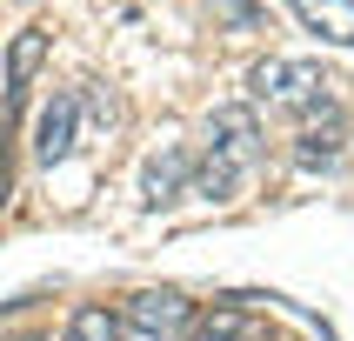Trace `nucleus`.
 Returning a JSON list of instances; mask_svg holds the SVG:
<instances>
[{
  "label": "nucleus",
  "instance_id": "f257e3e1",
  "mask_svg": "<svg viewBox=\"0 0 354 341\" xmlns=\"http://www.w3.org/2000/svg\"><path fill=\"white\" fill-rule=\"evenodd\" d=\"M261 154H268V134H261L254 100L214 107V114H207V140H201V154H194V194L234 201V187L261 167Z\"/></svg>",
  "mask_w": 354,
  "mask_h": 341
},
{
  "label": "nucleus",
  "instance_id": "f03ea898",
  "mask_svg": "<svg viewBox=\"0 0 354 341\" xmlns=\"http://www.w3.org/2000/svg\"><path fill=\"white\" fill-rule=\"evenodd\" d=\"M328 67L321 60H254L248 67V94L268 100V107H295V114H315L328 107Z\"/></svg>",
  "mask_w": 354,
  "mask_h": 341
},
{
  "label": "nucleus",
  "instance_id": "7ed1b4c3",
  "mask_svg": "<svg viewBox=\"0 0 354 341\" xmlns=\"http://www.w3.org/2000/svg\"><path fill=\"white\" fill-rule=\"evenodd\" d=\"M187 328H194V301L174 295V288H140L120 308V335L134 341H180Z\"/></svg>",
  "mask_w": 354,
  "mask_h": 341
},
{
  "label": "nucleus",
  "instance_id": "20e7f679",
  "mask_svg": "<svg viewBox=\"0 0 354 341\" xmlns=\"http://www.w3.org/2000/svg\"><path fill=\"white\" fill-rule=\"evenodd\" d=\"M74 127H80V94H54L34 120V160L40 167H60L74 154Z\"/></svg>",
  "mask_w": 354,
  "mask_h": 341
},
{
  "label": "nucleus",
  "instance_id": "39448f33",
  "mask_svg": "<svg viewBox=\"0 0 354 341\" xmlns=\"http://www.w3.org/2000/svg\"><path fill=\"white\" fill-rule=\"evenodd\" d=\"M187 187H194V154H187V147H167V154H154L140 167V201H147V208H167V201H180Z\"/></svg>",
  "mask_w": 354,
  "mask_h": 341
},
{
  "label": "nucleus",
  "instance_id": "423d86ee",
  "mask_svg": "<svg viewBox=\"0 0 354 341\" xmlns=\"http://www.w3.org/2000/svg\"><path fill=\"white\" fill-rule=\"evenodd\" d=\"M47 47H54V34H47V27H20V34L7 40V100H20L27 87H34Z\"/></svg>",
  "mask_w": 354,
  "mask_h": 341
},
{
  "label": "nucleus",
  "instance_id": "0eeeda50",
  "mask_svg": "<svg viewBox=\"0 0 354 341\" xmlns=\"http://www.w3.org/2000/svg\"><path fill=\"white\" fill-rule=\"evenodd\" d=\"M341 140H348V120H341V107H328L321 120H308V127L295 134V160L301 167H335Z\"/></svg>",
  "mask_w": 354,
  "mask_h": 341
},
{
  "label": "nucleus",
  "instance_id": "6e6552de",
  "mask_svg": "<svg viewBox=\"0 0 354 341\" xmlns=\"http://www.w3.org/2000/svg\"><path fill=\"white\" fill-rule=\"evenodd\" d=\"M295 14L328 47H354V0H295Z\"/></svg>",
  "mask_w": 354,
  "mask_h": 341
},
{
  "label": "nucleus",
  "instance_id": "1a4fd4ad",
  "mask_svg": "<svg viewBox=\"0 0 354 341\" xmlns=\"http://www.w3.org/2000/svg\"><path fill=\"white\" fill-rule=\"evenodd\" d=\"M60 341H120V315H107V308L87 301V308L67 315V335H60Z\"/></svg>",
  "mask_w": 354,
  "mask_h": 341
},
{
  "label": "nucleus",
  "instance_id": "9d476101",
  "mask_svg": "<svg viewBox=\"0 0 354 341\" xmlns=\"http://www.w3.org/2000/svg\"><path fill=\"white\" fill-rule=\"evenodd\" d=\"M194 341H248V315L241 308H214L194 321Z\"/></svg>",
  "mask_w": 354,
  "mask_h": 341
},
{
  "label": "nucleus",
  "instance_id": "9b49d317",
  "mask_svg": "<svg viewBox=\"0 0 354 341\" xmlns=\"http://www.w3.org/2000/svg\"><path fill=\"white\" fill-rule=\"evenodd\" d=\"M207 7H214V14L227 20V27H241V34H254V27H268V14H261L254 0H207Z\"/></svg>",
  "mask_w": 354,
  "mask_h": 341
},
{
  "label": "nucleus",
  "instance_id": "f8f14e48",
  "mask_svg": "<svg viewBox=\"0 0 354 341\" xmlns=\"http://www.w3.org/2000/svg\"><path fill=\"white\" fill-rule=\"evenodd\" d=\"M80 107H87V120H94V127H114V100H107V87H100V80H80Z\"/></svg>",
  "mask_w": 354,
  "mask_h": 341
},
{
  "label": "nucleus",
  "instance_id": "ddd939ff",
  "mask_svg": "<svg viewBox=\"0 0 354 341\" xmlns=\"http://www.w3.org/2000/svg\"><path fill=\"white\" fill-rule=\"evenodd\" d=\"M7 140H14V120H7V107H0V208L14 201V167H7Z\"/></svg>",
  "mask_w": 354,
  "mask_h": 341
},
{
  "label": "nucleus",
  "instance_id": "4468645a",
  "mask_svg": "<svg viewBox=\"0 0 354 341\" xmlns=\"http://www.w3.org/2000/svg\"><path fill=\"white\" fill-rule=\"evenodd\" d=\"M14 341H47V335H14Z\"/></svg>",
  "mask_w": 354,
  "mask_h": 341
}]
</instances>
